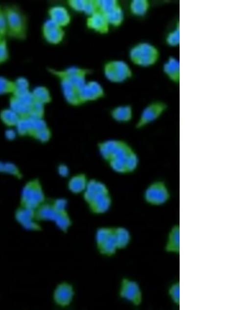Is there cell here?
I'll list each match as a JSON object with an SVG mask.
<instances>
[{
	"instance_id": "cell-1",
	"label": "cell",
	"mask_w": 235,
	"mask_h": 310,
	"mask_svg": "<svg viewBox=\"0 0 235 310\" xmlns=\"http://www.w3.org/2000/svg\"><path fill=\"white\" fill-rule=\"evenodd\" d=\"M99 153L114 172L130 174L138 168L140 159L135 150L128 143L118 139L101 142L98 144Z\"/></svg>"
},
{
	"instance_id": "cell-2",
	"label": "cell",
	"mask_w": 235,
	"mask_h": 310,
	"mask_svg": "<svg viewBox=\"0 0 235 310\" xmlns=\"http://www.w3.org/2000/svg\"><path fill=\"white\" fill-rule=\"evenodd\" d=\"M129 57L135 65L141 68H149L158 62L161 53L158 48L154 45L141 42L131 48Z\"/></svg>"
},
{
	"instance_id": "cell-3",
	"label": "cell",
	"mask_w": 235,
	"mask_h": 310,
	"mask_svg": "<svg viewBox=\"0 0 235 310\" xmlns=\"http://www.w3.org/2000/svg\"><path fill=\"white\" fill-rule=\"evenodd\" d=\"M46 197L42 182L38 178L27 181L21 190L20 206L36 210L46 202Z\"/></svg>"
},
{
	"instance_id": "cell-4",
	"label": "cell",
	"mask_w": 235,
	"mask_h": 310,
	"mask_svg": "<svg viewBox=\"0 0 235 310\" xmlns=\"http://www.w3.org/2000/svg\"><path fill=\"white\" fill-rule=\"evenodd\" d=\"M37 219L39 221H51L65 233L72 225V220L68 212H59L53 208L51 203H45L36 210Z\"/></svg>"
},
{
	"instance_id": "cell-5",
	"label": "cell",
	"mask_w": 235,
	"mask_h": 310,
	"mask_svg": "<svg viewBox=\"0 0 235 310\" xmlns=\"http://www.w3.org/2000/svg\"><path fill=\"white\" fill-rule=\"evenodd\" d=\"M171 193L166 183L156 180L149 184L144 190L143 198L148 205L160 206L166 204L170 199Z\"/></svg>"
},
{
	"instance_id": "cell-6",
	"label": "cell",
	"mask_w": 235,
	"mask_h": 310,
	"mask_svg": "<svg viewBox=\"0 0 235 310\" xmlns=\"http://www.w3.org/2000/svg\"><path fill=\"white\" fill-rule=\"evenodd\" d=\"M103 73L107 80L114 84L124 83L133 76L130 66L121 60H113L106 63Z\"/></svg>"
},
{
	"instance_id": "cell-7",
	"label": "cell",
	"mask_w": 235,
	"mask_h": 310,
	"mask_svg": "<svg viewBox=\"0 0 235 310\" xmlns=\"http://www.w3.org/2000/svg\"><path fill=\"white\" fill-rule=\"evenodd\" d=\"M167 108V103L162 101H153L149 103L141 112L136 128L137 129H142L158 120Z\"/></svg>"
},
{
	"instance_id": "cell-8",
	"label": "cell",
	"mask_w": 235,
	"mask_h": 310,
	"mask_svg": "<svg viewBox=\"0 0 235 310\" xmlns=\"http://www.w3.org/2000/svg\"><path fill=\"white\" fill-rule=\"evenodd\" d=\"M119 295L121 299L133 306L138 307L142 303L143 293L140 285L130 278H124L121 280Z\"/></svg>"
},
{
	"instance_id": "cell-9",
	"label": "cell",
	"mask_w": 235,
	"mask_h": 310,
	"mask_svg": "<svg viewBox=\"0 0 235 310\" xmlns=\"http://www.w3.org/2000/svg\"><path fill=\"white\" fill-rule=\"evenodd\" d=\"M14 218L27 231L38 232L42 230L40 222L36 218V210L20 206L15 212Z\"/></svg>"
},
{
	"instance_id": "cell-10",
	"label": "cell",
	"mask_w": 235,
	"mask_h": 310,
	"mask_svg": "<svg viewBox=\"0 0 235 310\" xmlns=\"http://www.w3.org/2000/svg\"><path fill=\"white\" fill-rule=\"evenodd\" d=\"M50 72L58 78H65L69 79L81 90L87 82L86 78L90 71L85 68L72 67L62 70H51Z\"/></svg>"
},
{
	"instance_id": "cell-11",
	"label": "cell",
	"mask_w": 235,
	"mask_h": 310,
	"mask_svg": "<svg viewBox=\"0 0 235 310\" xmlns=\"http://www.w3.org/2000/svg\"><path fill=\"white\" fill-rule=\"evenodd\" d=\"M7 31L17 38H23L25 34V24L21 14L17 10L8 9L5 11Z\"/></svg>"
},
{
	"instance_id": "cell-12",
	"label": "cell",
	"mask_w": 235,
	"mask_h": 310,
	"mask_svg": "<svg viewBox=\"0 0 235 310\" xmlns=\"http://www.w3.org/2000/svg\"><path fill=\"white\" fill-rule=\"evenodd\" d=\"M75 291L73 286L67 282H62L54 288L52 299L55 305L61 308H65L72 303Z\"/></svg>"
},
{
	"instance_id": "cell-13",
	"label": "cell",
	"mask_w": 235,
	"mask_h": 310,
	"mask_svg": "<svg viewBox=\"0 0 235 310\" xmlns=\"http://www.w3.org/2000/svg\"><path fill=\"white\" fill-rule=\"evenodd\" d=\"M103 87L97 81H87L80 91L81 105L84 103L96 101L105 96Z\"/></svg>"
},
{
	"instance_id": "cell-14",
	"label": "cell",
	"mask_w": 235,
	"mask_h": 310,
	"mask_svg": "<svg viewBox=\"0 0 235 310\" xmlns=\"http://www.w3.org/2000/svg\"><path fill=\"white\" fill-rule=\"evenodd\" d=\"M87 204L91 212L94 214L100 215L107 213L112 205V198L109 190L94 196Z\"/></svg>"
},
{
	"instance_id": "cell-15",
	"label": "cell",
	"mask_w": 235,
	"mask_h": 310,
	"mask_svg": "<svg viewBox=\"0 0 235 310\" xmlns=\"http://www.w3.org/2000/svg\"><path fill=\"white\" fill-rule=\"evenodd\" d=\"M42 32L46 42L54 45L61 43L65 37L64 28L50 20L44 23Z\"/></svg>"
},
{
	"instance_id": "cell-16",
	"label": "cell",
	"mask_w": 235,
	"mask_h": 310,
	"mask_svg": "<svg viewBox=\"0 0 235 310\" xmlns=\"http://www.w3.org/2000/svg\"><path fill=\"white\" fill-rule=\"evenodd\" d=\"M59 79L63 96L68 104L72 106H81L79 98L80 89L67 78Z\"/></svg>"
},
{
	"instance_id": "cell-17",
	"label": "cell",
	"mask_w": 235,
	"mask_h": 310,
	"mask_svg": "<svg viewBox=\"0 0 235 310\" xmlns=\"http://www.w3.org/2000/svg\"><path fill=\"white\" fill-rule=\"evenodd\" d=\"M86 25L89 29L101 35L108 34L111 27L105 15L99 11L89 16Z\"/></svg>"
},
{
	"instance_id": "cell-18",
	"label": "cell",
	"mask_w": 235,
	"mask_h": 310,
	"mask_svg": "<svg viewBox=\"0 0 235 310\" xmlns=\"http://www.w3.org/2000/svg\"><path fill=\"white\" fill-rule=\"evenodd\" d=\"M50 20L62 28L68 26L71 22V16L65 6L56 5L49 10Z\"/></svg>"
},
{
	"instance_id": "cell-19",
	"label": "cell",
	"mask_w": 235,
	"mask_h": 310,
	"mask_svg": "<svg viewBox=\"0 0 235 310\" xmlns=\"http://www.w3.org/2000/svg\"><path fill=\"white\" fill-rule=\"evenodd\" d=\"M89 180L84 173L75 174L69 179L67 185L68 189L73 194H83Z\"/></svg>"
},
{
	"instance_id": "cell-20",
	"label": "cell",
	"mask_w": 235,
	"mask_h": 310,
	"mask_svg": "<svg viewBox=\"0 0 235 310\" xmlns=\"http://www.w3.org/2000/svg\"><path fill=\"white\" fill-rule=\"evenodd\" d=\"M163 72L172 82L178 84L180 81V62L175 57H169L163 66Z\"/></svg>"
},
{
	"instance_id": "cell-21",
	"label": "cell",
	"mask_w": 235,
	"mask_h": 310,
	"mask_svg": "<svg viewBox=\"0 0 235 310\" xmlns=\"http://www.w3.org/2000/svg\"><path fill=\"white\" fill-rule=\"evenodd\" d=\"M164 250L167 253L179 254L180 253V227L176 225L168 233Z\"/></svg>"
},
{
	"instance_id": "cell-22",
	"label": "cell",
	"mask_w": 235,
	"mask_h": 310,
	"mask_svg": "<svg viewBox=\"0 0 235 310\" xmlns=\"http://www.w3.org/2000/svg\"><path fill=\"white\" fill-rule=\"evenodd\" d=\"M111 116L116 122L128 123L133 117V110L132 106L128 105L117 106L111 110Z\"/></svg>"
},
{
	"instance_id": "cell-23",
	"label": "cell",
	"mask_w": 235,
	"mask_h": 310,
	"mask_svg": "<svg viewBox=\"0 0 235 310\" xmlns=\"http://www.w3.org/2000/svg\"><path fill=\"white\" fill-rule=\"evenodd\" d=\"M114 234L118 249L126 248L131 240L129 230L123 227H115Z\"/></svg>"
},
{
	"instance_id": "cell-24",
	"label": "cell",
	"mask_w": 235,
	"mask_h": 310,
	"mask_svg": "<svg viewBox=\"0 0 235 310\" xmlns=\"http://www.w3.org/2000/svg\"><path fill=\"white\" fill-rule=\"evenodd\" d=\"M150 2L147 0H133L129 5L132 14L137 17H143L150 10Z\"/></svg>"
},
{
	"instance_id": "cell-25",
	"label": "cell",
	"mask_w": 235,
	"mask_h": 310,
	"mask_svg": "<svg viewBox=\"0 0 235 310\" xmlns=\"http://www.w3.org/2000/svg\"><path fill=\"white\" fill-rule=\"evenodd\" d=\"M104 15L110 26L119 27L124 21V13L120 4Z\"/></svg>"
},
{
	"instance_id": "cell-26",
	"label": "cell",
	"mask_w": 235,
	"mask_h": 310,
	"mask_svg": "<svg viewBox=\"0 0 235 310\" xmlns=\"http://www.w3.org/2000/svg\"><path fill=\"white\" fill-rule=\"evenodd\" d=\"M115 229V227H114ZM101 255L112 257L116 254L118 249L116 241L114 229L113 233L97 248Z\"/></svg>"
},
{
	"instance_id": "cell-27",
	"label": "cell",
	"mask_w": 235,
	"mask_h": 310,
	"mask_svg": "<svg viewBox=\"0 0 235 310\" xmlns=\"http://www.w3.org/2000/svg\"><path fill=\"white\" fill-rule=\"evenodd\" d=\"M20 118L11 108L4 109L0 112V120L7 128H15Z\"/></svg>"
},
{
	"instance_id": "cell-28",
	"label": "cell",
	"mask_w": 235,
	"mask_h": 310,
	"mask_svg": "<svg viewBox=\"0 0 235 310\" xmlns=\"http://www.w3.org/2000/svg\"><path fill=\"white\" fill-rule=\"evenodd\" d=\"M35 101L46 105L52 101L50 91L45 86H38L31 92Z\"/></svg>"
},
{
	"instance_id": "cell-29",
	"label": "cell",
	"mask_w": 235,
	"mask_h": 310,
	"mask_svg": "<svg viewBox=\"0 0 235 310\" xmlns=\"http://www.w3.org/2000/svg\"><path fill=\"white\" fill-rule=\"evenodd\" d=\"M10 108L22 118L29 116L31 107L24 104L23 103L13 96L10 100Z\"/></svg>"
},
{
	"instance_id": "cell-30",
	"label": "cell",
	"mask_w": 235,
	"mask_h": 310,
	"mask_svg": "<svg viewBox=\"0 0 235 310\" xmlns=\"http://www.w3.org/2000/svg\"><path fill=\"white\" fill-rule=\"evenodd\" d=\"M1 173L9 175L18 180H21L23 177V173L19 167L10 162H3Z\"/></svg>"
},
{
	"instance_id": "cell-31",
	"label": "cell",
	"mask_w": 235,
	"mask_h": 310,
	"mask_svg": "<svg viewBox=\"0 0 235 310\" xmlns=\"http://www.w3.org/2000/svg\"><path fill=\"white\" fill-rule=\"evenodd\" d=\"M18 134L21 137H30V121L29 117H22L15 128Z\"/></svg>"
},
{
	"instance_id": "cell-32",
	"label": "cell",
	"mask_w": 235,
	"mask_h": 310,
	"mask_svg": "<svg viewBox=\"0 0 235 310\" xmlns=\"http://www.w3.org/2000/svg\"><path fill=\"white\" fill-rule=\"evenodd\" d=\"M166 43L170 47H176L180 44V28L179 23L176 26L168 33L166 37Z\"/></svg>"
},
{
	"instance_id": "cell-33",
	"label": "cell",
	"mask_w": 235,
	"mask_h": 310,
	"mask_svg": "<svg viewBox=\"0 0 235 310\" xmlns=\"http://www.w3.org/2000/svg\"><path fill=\"white\" fill-rule=\"evenodd\" d=\"M114 229L113 227H100L97 230L95 235L97 248L113 233Z\"/></svg>"
},
{
	"instance_id": "cell-34",
	"label": "cell",
	"mask_w": 235,
	"mask_h": 310,
	"mask_svg": "<svg viewBox=\"0 0 235 310\" xmlns=\"http://www.w3.org/2000/svg\"><path fill=\"white\" fill-rule=\"evenodd\" d=\"M97 2L98 11L104 14L111 11L120 4L116 0H98Z\"/></svg>"
},
{
	"instance_id": "cell-35",
	"label": "cell",
	"mask_w": 235,
	"mask_h": 310,
	"mask_svg": "<svg viewBox=\"0 0 235 310\" xmlns=\"http://www.w3.org/2000/svg\"><path fill=\"white\" fill-rule=\"evenodd\" d=\"M15 89L13 96H18L20 94L27 92L29 91V84L25 78L20 77L14 83Z\"/></svg>"
},
{
	"instance_id": "cell-36",
	"label": "cell",
	"mask_w": 235,
	"mask_h": 310,
	"mask_svg": "<svg viewBox=\"0 0 235 310\" xmlns=\"http://www.w3.org/2000/svg\"><path fill=\"white\" fill-rule=\"evenodd\" d=\"M168 294L172 303L178 306L180 304V283L178 281L169 286Z\"/></svg>"
},
{
	"instance_id": "cell-37",
	"label": "cell",
	"mask_w": 235,
	"mask_h": 310,
	"mask_svg": "<svg viewBox=\"0 0 235 310\" xmlns=\"http://www.w3.org/2000/svg\"><path fill=\"white\" fill-rule=\"evenodd\" d=\"M52 137V132L49 127L36 132L33 136V138L37 141L42 143H48Z\"/></svg>"
},
{
	"instance_id": "cell-38",
	"label": "cell",
	"mask_w": 235,
	"mask_h": 310,
	"mask_svg": "<svg viewBox=\"0 0 235 310\" xmlns=\"http://www.w3.org/2000/svg\"><path fill=\"white\" fill-rule=\"evenodd\" d=\"M45 106L43 103L35 101L31 107L29 116L34 118H44Z\"/></svg>"
},
{
	"instance_id": "cell-39",
	"label": "cell",
	"mask_w": 235,
	"mask_h": 310,
	"mask_svg": "<svg viewBox=\"0 0 235 310\" xmlns=\"http://www.w3.org/2000/svg\"><path fill=\"white\" fill-rule=\"evenodd\" d=\"M14 89V83L4 77H0V95L13 93Z\"/></svg>"
},
{
	"instance_id": "cell-40",
	"label": "cell",
	"mask_w": 235,
	"mask_h": 310,
	"mask_svg": "<svg viewBox=\"0 0 235 310\" xmlns=\"http://www.w3.org/2000/svg\"><path fill=\"white\" fill-rule=\"evenodd\" d=\"M98 11L96 0H86L83 13L90 16Z\"/></svg>"
},
{
	"instance_id": "cell-41",
	"label": "cell",
	"mask_w": 235,
	"mask_h": 310,
	"mask_svg": "<svg viewBox=\"0 0 235 310\" xmlns=\"http://www.w3.org/2000/svg\"><path fill=\"white\" fill-rule=\"evenodd\" d=\"M51 204L53 208L59 212H67L68 201L64 198H56Z\"/></svg>"
},
{
	"instance_id": "cell-42",
	"label": "cell",
	"mask_w": 235,
	"mask_h": 310,
	"mask_svg": "<svg viewBox=\"0 0 235 310\" xmlns=\"http://www.w3.org/2000/svg\"><path fill=\"white\" fill-rule=\"evenodd\" d=\"M85 2L86 0H69L67 3L74 11L83 13Z\"/></svg>"
},
{
	"instance_id": "cell-43",
	"label": "cell",
	"mask_w": 235,
	"mask_h": 310,
	"mask_svg": "<svg viewBox=\"0 0 235 310\" xmlns=\"http://www.w3.org/2000/svg\"><path fill=\"white\" fill-rule=\"evenodd\" d=\"M7 31V21L5 13L0 9V36L4 35Z\"/></svg>"
},
{
	"instance_id": "cell-44",
	"label": "cell",
	"mask_w": 235,
	"mask_h": 310,
	"mask_svg": "<svg viewBox=\"0 0 235 310\" xmlns=\"http://www.w3.org/2000/svg\"><path fill=\"white\" fill-rule=\"evenodd\" d=\"M57 172L59 176L62 178H67L70 175L69 167L65 164H59L57 168Z\"/></svg>"
},
{
	"instance_id": "cell-45",
	"label": "cell",
	"mask_w": 235,
	"mask_h": 310,
	"mask_svg": "<svg viewBox=\"0 0 235 310\" xmlns=\"http://www.w3.org/2000/svg\"><path fill=\"white\" fill-rule=\"evenodd\" d=\"M8 57V52L5 42L3 41L0 42V62L5 61Z\"/></svg>"
},
{
	"instance_id": "cell-46",
	"label": "cell",
	"mask_w": 235,
	"mask_h": 310,
	"mask_svg": "<svg viewBox=\"0 0 235 310\" xmlns=\"http://www.w3.org/2000/svg\"><path fill=\"white\" fill-rule=\"evenodd\" d=\"M4 136L7 141H13L17 139L18 134L15 128H7L4 132Z\"/></svg>"
},
{
	"instance_id": "cell-47",
	"label": "cell",
	"mask_w": 235,
	"mask_h": 310,
	"mask_svg": "<svg viewBox=\"0 0 235 310\" xmlns=\"http://www.w3.org/2000/svg\"><path fill=\"white\" fill-rule=\"evenodd\" d=\"M2 41V40L1 39V36H0V42H1Z\"/></svg>"
}]
</instances>
